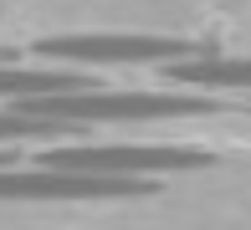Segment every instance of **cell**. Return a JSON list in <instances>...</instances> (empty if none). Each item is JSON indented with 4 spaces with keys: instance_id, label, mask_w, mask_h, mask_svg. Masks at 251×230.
<instances>
[{
    "instance_id": "6da1fadb",
    "label": "cell",
    "mask_w": 251,
    "mask_h": 230,
    "mask_svg": "<svg viewBox=\"0 0 251 230\" xmlns=\"http://www.w3.org/2000/svg\"><path fill=\"white\" fill-rule=\"evenodd\" d=\"M26 118H51V123H164V118H215L231 102H215L210 92H108V87H82V92H47V97H21L10 102Z\"/></svg>"
},
{
    "instance_id": "7a4b0ae2",
    "label": "cell",
    "mask_w": 251,
    "mask_h": 230,
    "mask_svg": "<svg viewBox=\"0 0 251 230\" xmlns=\"http://www.w3.org/2000/svg\"><path fill=\"white\" fill-rule=\"evenodd\" d=\"M41 164L93 169V174H128V179H159V174L210 169V154L190 148V143H67V148H51Z\"/></svg>"
},
{
    "instance_id": "3957f363",
    "label": "cell",
    "mask_w": 251,
    "mask_h": 230,
    "mask_svg": "<svg viewBox=\"0 0 251 230\" xmlns=\"http://www.w3.org/2000/svg\"><path fill=\"white\" fill-rule=\"evenodd\" d=\"M149 179L128 174H93V169H62V164H36V169H0V200H133L149 194Z\"/></svg>"
},
{
    "instance_id": "277c9868",
    "label": "cell",
    "mask_w": 251,
    "mask_h": 230,
    "mask_svg": "<svg viewBox=\"0 0 251 230\" xmlns=\"http://www.w3.org/2000/svg\"><path fill=\"white\" fill-rule=\"evenodd\" d=\"M195 46L179 36H51L36 41V56H51V62H87V67H164L190 56Z\"/></svg>"
},
{
    "instance_id": "5b68a950",
    "label": "cell",
    "mask_w": 251,
    "mask_h": 230,
    "mask_svg": "<svg viewBox=\"0 0 251 230\" xmlns=\"http://www.w3.org/2000/svg\"><path fill=\"white\" fill-rule=\"evenodd\" d=\"M164 77L200 92H251V56H205L190 51L179 62H164Z\"/></svg>"
},
{
    "instance_id": "8992f818",
    "label": "cell",
    "mask_w": 251,
    "mask_h": 230,
    "mask_svg": "<svg viewBox=\"0 0 251 230\" xmlns=\"http://www.w3.org/2000/svg\"><path fill=\"white\" fill-rule=\"evenodd\" d=\"M82 87H98V82L77 77V72H62V67H16V62L0 67V102L47 97V92H82Z\"/></svg>"
},
{
    "instance_id": "52a82bcc",
    "label": "cell",
    "mask_w": 251,
    "mask_h": 230,
    "mask_svg": "<svg viewBox=\"0 0 251 230\" xmlns=\"http://www.w3.org/2000/svg\"><path fill=\"white\" fill-rule=\"evenodd\" d=\"M72 133V123H51V118H26V113L5 108L0 113V143H26V138H62Z\"/></svg>"
},
{
    "instance_id": "ba28073f",
    "label": "cell",
    "mask_w": 251,
    "mask_h": 230,
    "mask_svg": "<svg viewBox=\"0 0 251 230\" xmlns=\"http://www.w3.org/2000/svg\"><path fill=\"white\" fill-rule=\"evenodd\" d=\"M16 164V154H10V148H0V169H10Z\"/></svg>"
},
{
    "instance_id": "9c48e42d",
    "label": "cell",
    "mask_w": 251,
    "mask_h": 230,
    "mask_svg": "<svg viewBox=\"0 0 251 230\" xmlns=\"http://www.w3.org/2000/svg\"><path fill=\"white\" fill-rule=\"evenodd\" d=\"M5 62H16V51H10V46H0V67H5Z\"/></svg>"
}]
</instances>
